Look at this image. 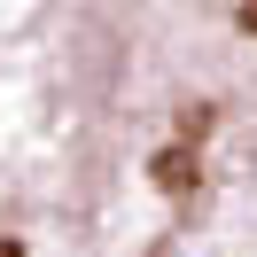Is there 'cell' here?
Masks as SVG:
<instances>
[{
    "mask_svg": "<svg viewBox=\"0 0 257 257\" xmlns=\"http://www.w3.org/2000/svg\"><path fill=\"white\" fill-rule=\"evenodd\" d=\"M241 32H257V0H249V8H241Z\"/></svg>",
    "mask_w": 257,
    "mask_h": 257,
    "instance_id": "6da1fadb",
    "label": "cell"
}]
</instances>
